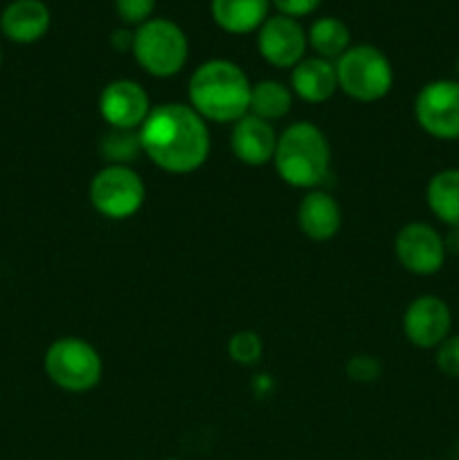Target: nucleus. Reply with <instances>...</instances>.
Returning <instances> with one entry per match:
<instances>
[{"label":"nucleus","mask_w":459,"mask_h":460,"mask_svg":"<svg viewBox=\"0 0 459 460\" xmlns=\"http://www.w3.org/2000/svg\"><path fill=\"white\" fill-rule=\"evenodd\" d=\"M338 88L356 102L372 103L385 97L394 84V70L374 45H351L336 61Z\"/></svg>","instance_id":"nucleus-6"},{"label":"nucleus","mask_w":459,"mask_h":460,"mask_svg":"<svg viewBox=\"0 0 459 460\" xmlns=\"http://www.w3.org/2000/svg\"><path fill=\"white\" fill-rule=\"evenodd\" d=\"M133 36H135V31L120 27V30H115L111 34L112 48H115L117 52H130V49H133Z\"/></svg>","instance_id":"nucleus-27"},{"label":"nucleus","mask_w":459,"mask_h":460,"mask_svg":"<svg viewBox=\"0 0 459 460\" xmlns=\"http://www.w3.org/2000/svg\"><path fill=\"white\" fill-rule=\"evenodd\" d=\"M189 106L205 121L234 124L250 112L252 84L232 61L212 58L201 63L189 79Z\"/></svg>","instance_id":"nucleus-2"},{"label":"nucleus","mask_w":459,"mask_h":460,"mask_svg":"<svg viewBox=\"0 0 459 460\" xmlns=\"http://www.w3.org/2000/svg\"><path fill=\"white\" fill-rule=\"evenodd\" d=\"M104 155L111 160V164H126L135 157V153L142 151L140 148V133L138 130H115L106 135L102 142Z\"/></svg>","instance_id":"nucleus-21"},{"label":"nucleus","mask_w":459,"mask_h":460,"mask_svg":"<svg viewBox=\"0 0 459 460\" xmlns=\"http://www.w3.org/2000/svg\"><path fill=\"white\" fill-rule=\"evenodd\" d=\"M171 460H176V458H171Z\"/></svg>","instance_id":"nucleus-31"},{"label":"nucleus","mask_w":459,"mask_h":460,"mask_svg":"<svg viewBox=\"0 0 459 460\" xmlns=\"http://www.w3.org/2000/svg\"><path fill=\"white\" fill-rule=\"evenodd\" d=\"M133 57L147 75L166 79L178 75L189 57V43L180 25L169 18H151L135 30Z\"/></svg>","instance_id":"nucleus-4"},{"label":"nucleus","mask_w":459,"mask_h":460,"mask_svg":"<svg viewBox=\"0 0 459 460\" xmlns=\"http://www.w3.org/2000/svg\"><path fill=\"white\" fill-rule=\"evenodd\" d=\"M148 112L151 102L138 81H111L99 94V115L115 130H140Z\"/></svg>","instance_id":"nucleus-11"},{"label":"nucleus","mask_w":459,"mask_h":460,"mask_svg":"<svg viewBox=\"0 0 459 460\" xmlns=\"http://www.w3.org/2000/svg\"><path fill=\"white\" fill-rule=\"evenodd\" d=\"M228 353L232 362L241 364V367H252L264 355V341L255 331H238L230 337Z\"/></svg>","instance_id":"nucleus-22"},{"label":"nucleus","mask_w":459,"mask_h":460,"mask_svg":"<svg viewBox=\"0 0 459 460\" xmlns=\"http://www.w3.org/2000/svg\"><path fill=\"white\" fill-rule=\"evenodd\" d=\"M426 202L432 214L448 225L459 227V169H444L435 173L428 182Z\"/></svg>","instance_id":"nucleus-18"},{"label":"nucleus","mask_w":459,"mask_h":460,"mask_svg":"<svg viewBox=\"0 0 459 460\" xmlns=\"http://www.w3.org/2000/svg\"><path fill=\"white\" fill-rule=\"evenodd\" d=\"M140 148L166 173L198 171L210 157L207 121L189 103H160L140 126Z\"/></svg>","instance_id":"nucleus-1"},{"label":"nucleus","mask_w":459,"mask_h":460,"mask_svg":"<svg viewBox=\"0 0 459 460\" xmlns=\"http://www.w3.org/2000/svg\"><path fill=\"white\" fill-rule=\"evenodd\" d=\"M156 9V0H115V12L129 25H142L151 21V13Z\"/></svg>","instance_id":"nucleus-23"},{"label":"nucleus","mask_w":459,"mask_h":460,"mask_svg":"<svg viewBox=\"0 0 459 460\" xmlns=\"http://www.w3.org/2000/svg\"><path fill=\"white\" fill-rule=\"evenodd\" d=\"M45 376L68 394H88L102 382L104 362L93 344L81 337L52 341L43 358Z\"/></svg>","instance_id":"nucleus-5"},{"label":"nucleus","mask_w":459,"mask_h":460,"mask_svg":"<svg viewBox=\"0 0 459 460\" xmlns=\"http://www.w3.org/2000/svg\"><path fill=\"white\" fill-rule=\"evenodd\" d=\"M444 245L446 252H453V254H459V227L450 229L448 234L444 236Z\"/></svg>","instance_id":"nucleus-28"},{"label":"nucleus","mask_w":459,"mask_h":460,"mask_svg":"<svg viewBox=\"0 0 459 460\" xmlns=\"http://www.w3.org/2000/svg\"><path fill=\"white\" fill-rule=\"evenodd\" d=\"M309 39L306 31L295 18L277 13L268 16V21L256 31V49L261 58L274 67H295L304 58Z\"/></svg>","instance_id":"nucleus-10"},{"label":"nucleus","mask_w":459,"mask_h":460,"mask_svg":"<svg viewBox=\"0 0 459 460\" xmlns=\"http://www.w3.org/2000/svg\"><path fill=\"white\" fill-rule=\"evenodd\" d=\"M306 39H309V45L313 48V52L320 58H327V61H338L351 48L349 27H346L345 21L333 16L318 18L310 25Z\"/></svg>","instance_id":"nucleus-19"},{"label":"nucleus","mask_w":459,"mask_h":460,"mask_svg":"<svg viewBox=\"0 0 459 460\" xmlns=\"http://www.w3.org/2000/svg\"><path fill=\"white\" fill-rule=\"evenodd\" d=\"M436 368L448 377H459V335H448L436 346Z\"/></svg>","instance_id":"nucleus-24"},{"label":"nucleus","mask_w":459,"mask_h":460,"mask_svg":"<svg viewBox=\"0 0 459 460\" xmlns=\"http://www.w3.org/2000/svg\"><path fill=\"white\" fill-rule=\"evenodd\" d=\"M457 75H459V61H457Z\"/></svg>","instance_id":"nucleus-30"},{"label":"nucleus","mask_w":459,"mask_h":460,"mask_svg":"<svg viewBox=\"0 0 459 460\" xmlns=\"http://www.w3.org/2000/svg\"><path fill=\"white\" fill-rule=\"evenodd\" d=\"M88 193L99 216L126 220L142 209L147 187L138 171L129 164H106L90 180Z\"/></svg>","instance_id":"nucleus-7"},{"label":"nucleus","mask_w":459,"mask_h":460,"mask_svg":"<svg viewBox=\"0 0 459 460\" xmlns=\"http://www.w3.org/2000/svg\"><path fill=\"white\" fill-rule=\"evenodd\" d=\"M414 119L430 137L459 139V81L436 79L414 99Z\"/></svg>","instance_id":"nucleus-8"},{"label":"nucleus","mask_w":459,"mask_h":460,"mask_svg":"<svg viewBox=\"0 0 459 460\" xmlns=\"http://www.w3.org/2000/svg\"><path fill=\"white\" fill-rule=\"evenodd\" d=\"M292 90L284 85L282 81L266 79L252 85L250 93V115L259 117V119L274 121L288 115L292 108Z\"/></svg>","instance_id":"nucleus-20"},{"label":"nucleus","mask_w":459,"mask_h":460,"mask_svg":"<svg viewBox=\"0 0 459 460\" xmlns=\"http://www.w3.org/2000/svg\"><path fill=\"white\" fill-rule=\"evenodd\" d=\"M450 326L453 314L441 296H417L403 313V335L417 349H436L450 335Z\"/></svg>","instance_id":"nucleus-12"},{"label":"nucleus","mask_w":459,"mask_h":460,"mask_svg":"<svg viewBox=\"0 0 459 460\" xmlns=\"http://www.w3.org/2000/svg\"><path fill=\"white\" fill-rule=\"evenodd\" d=\"M50 9L43 0H12L0 13V30L9 40L21 45L36 43L50 30Z\"/></svg>","instance_id":"nucleus-14"},{"label":"nucleus","mask_w":459,"mask_h":460,"mask_svg":"<svg viewBox=\"0 0 459 460\" xmlns=\"http://www.w3.org/2000/svg\"><path fill=\"white\" fill-rule=\"evenodd\" d=\"M0 63H3V52H0Z\"/></svg>","instance_id":"nucleus-29"},{"label":"nucleus","mask_w":459,"mask_h":460,"mask_svg":"<svg viewBox=\"0 0 459 460\" xmlns=\"http://www.w3.org/2000/svg\"><path fill=\"white\" fill-rule=\"evenodd\" d=\"M394 252L399 263L417 277H432L446 263L444 236L428 223H408L396 234Z\"/></svg>","instance_id":"nucleus-9"},{"label":"nucleus","mask_w":459,"mask_h":460,"mask_svg":"<svg viewBox=\"0 0 459 460\" xmlns=\"http://www.w3.org/2000/svg\"><path fill=\"white\" fill-rule=\"evenodd\" d=\"M277 137L279 135L274 133L270 121L259 119V117L248 112L246 117L234 121L230 146H232L234 157L241 164L264 166L268 162H273L274 148H277Z\"/></svg>","instance_id":"nucleus-13"},{"label":"nucleus","mask_w":459,"mask_h":460,"mask_svg":"<svg viewBox=\"0 0 459 460\" xmlns=\"http://www.w3.org/2000/svg\"><path fill=\"white\" fill-rule=\"evenodd\" d=\"M274 171L295 189H318L331 169V144L310 121H295L277 137Z\"/></svg>","instance_id":"nucleus-3"},{"label":"nucleus","mask_w":459,"mask_h":460,"mask_svg":"<svg viewBox=\"0 0 459 460\" xmlns=\"http://www.w3.org/2000/svg\"><path fill=\"white\" fill-rule=\"evenodd\" d=\"M291 90L295 97L302 99V102H328L338 90L336 63L320 57H304L295 67H292Z\"/></svg>","instance_id":"nucleus-16"},{"label":"nucleus","mask_w":459,"mask_h":460,"mask_svg":"<svg viewBox=\"0 0 459 460\" xmlns=\"http://www.w3.org/2000/svg\"><path fill=\"white\" fill-rule=\"evenodd\" d=\"M270 3L274 4V9H277L282 16L295 18L297 21V18H304L309 16V13H313L322 0H270Z\"/></svg>","instance_id":"nucleus-26"},{"label":"nucleus","mask_w":459,"mask_h":460,"mask_svg":"<svg viewBox=\"0 0 459 460\" xmlns=\"http://www.w3.org/2000/svg\"><path fill=\"white\" fill-rule=\"evenodd\" d=\"M297 225H300V232L310 241H331L340 232L342 209L331 193L313 189L300 200Z\"/></svg>","instance_id":"nucleus-15"},{"label":"nucleus","mask_w":459,"mask_h":460,"mask_svg":"<svg viewBox=\"0 0 459 460\" xmlns=\"http://www.w3.org/2000/svg\"><path fill=\"white\" fill-rule=\"evenodd\" d=\"M270 0H212V18L228 34H250L268 21Z\"/></svg>","instance_id":"nucleus-17"},{"label":"nucleus","mask_w":459,"mask_h":460,"mask_svg":"<svg viewBox=\"0 0 459 460\" xmlns=\"http://www.w3.org/2000/svg\"><path fill=\"white\" fill-rule=\"evenodd\" d=\"M382 373L381 362L372 355H354L346 362V376L356 382H374L378 380Z\"/></svg>","instance_id":"nucleus-25"}]
</instances>
